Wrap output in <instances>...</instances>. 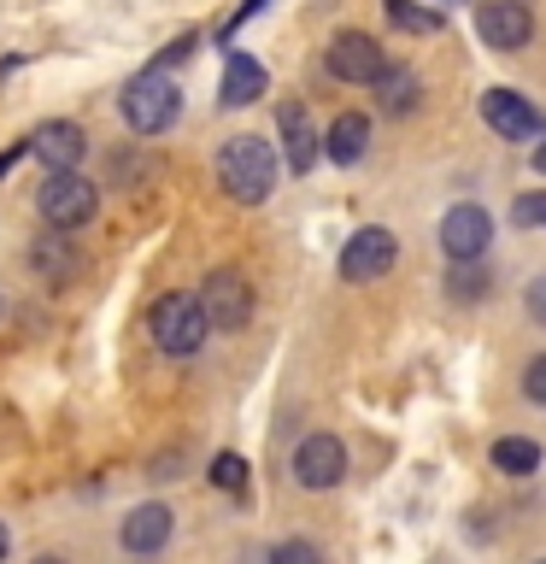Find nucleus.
Returning <instances> with one entry per match:
<instances>
[{
	"mask_svg": "<svg viewBox=\"0 0 546 564\" xmlns=\"http://www.w3.org/2000/svg\"><path fill=\"white\" fill-rule=\"evenodd\" d=\"M7 553H12V535H7V523H0V564H7Z\"/></svg>",
	"mask_w": 546,
	"mask_h": 564,
	"instance_id": "31",
	"label": "nucleus"
},
{
	"mask_svg": "<svg viewBox=\"0 0 546 564\" xmlns=\"http://www.w3.org/2000/svg\"><path fill=\"white\" fill-rule=\"evenodd\" d=\"M382 65H387V53L370 30H335L324 47V70L335 83H352V88H370L382 77Z\"/></svg>",
	"mask_w": 546,
	"mask_h": 564,
	"instance_id": "8",
	"label": "nucleus"
},
{
	"mask_svg": "<svg viewBox=\"0 0 546 564\" xmlns=\"http://www.w3.org/2000/svg\"><path fill=\"white\" fill-rule=\"evenodd\" d=\"M394 264H400V236H394V229H382V224H364V229H352V236H347L335 271H341V282H382Z\"/></svg>",
	"mask_w": 546,
	"mask_h": 564,
	"instance_id": "7",
	"label": "nucleus"
},
{
	"mask_svg": "<svg viewBox=\"0 0 546 564\" xmlns=\"http://www.w3.org/2000/svg\"><path fill=\"white\" fill-rule=\"evenodd\" d=\"M535 564H546V558H535Z\"/></svg>",
	"mask_w": 546,
	"mask_h": 564,
	"instance_id": "34",
	"label": "nucleus"
},
{
	"mask_svg": "<svg viewBox=\"0 0 546 564\" xmlns=\"http://www.w3.org/2000/svg\"><path fill=\"white\" fill-rule=\"evenodd\" d=\"M118 112L135 135H165V130H176V118H183V88H176L171 70H141V77L123 83Z\"/></svg>",
	"mask_w": 546,
	"mask_h": 564,
	"instance_id": "2",
	"label": "nucleus"
},
{
	"mask_svg": "<svg viewBox=\"0 0 546 564\" xmlns=\"http://www.w3.org/2000/svg\"><path fill=\"white\" fill-rule=\"evenodd\" d=\"M30 564H65L59 553H42V558H30Z\"/></svg>",
	"mask_w": 546,
	"mask_h": 564,
	"instance_id": "32",
	"label": "nucleus"
},
{
	"mask_svg": "<svg viewBox=\"0 0 546 564\" xmlns=\"http://www.w3.org/2000/svg\"><path fill=\"white\" fill-rule=\"evenodd\" d=\"M30 276L42 282L47 294H65V289H77V282L88 276V259H83V247L65 236V229H42V236L30 241Z\"/></svg>",
	"mask_w": 546,
	"mask_h": 564,
	"instance_id": "6",
	"label": "nucleus"
},
{
	"mask_svg": "<svg viewBox=\"0 0 546 564\" xmlns=\"http://www.w3.org/2000/svg\"><path fill=\"white\" fill-rule=\"evenodd\" d=\"M493 470H505V476H535L540 470V447L528 435H500L493 441Z\"/></svg>",
	"mask_w": 546,
	"mask_h": 564,
	"instance_id": "20",
	"label": "nucleus"
},
{
	"mask_svg": "<svg viewBox=\"0 0 546 564\" xmlns=\"http://www.w3.org/2000/svg\"><path fill=\"white\" fill-rule=\"evenodd\" d=\"M176 535V511L165 500H148V506H135L130 518L118 523V541H123V553H135V558H148V553H165Z\"/></svg>",
	"mask_w": 546,
	"mask_h": 564,
	"instance_id": "15",
	"label": "nucleus"
},
{
	"mask_svg": "<svg viewBox=\"0 0 546 564\" xmlns=\"http://www.w3.org/2000/svg\"><path fill=\"white\" fill-rule=\"evenodd\" d=\"M148 335H153V347L159 352H171V359H194V352L206 347V312H200V300L194 294H159L153 300V312H148Z\"/></svg>",
	"mask_w": 546,
	"mask_h": 564,
	"instance_id": "4",
	"label": "nucleus"
},
{
	"mask_svg": "<svg viewBox=\"0 0 546 564\" xmlns=\"http://www.w3.org/2000/svg\"><path fill=\"white\" fill-rule=\"evenodd\" d=\"M276 141H282V165H288L294 176H306L317 165V153H324V135L312 130V112L299 100H282L276 106Z\"/></svg>",
	"mask_w": 546,
	"mask_h": 564,
	"instance_id": "14",
	"label": "nucleus"
},
{
	"mask_svg": "<svg viewBox=\"0 0 546 564\" xmlns=\"http://www.w3.org/2000/svg\"><path fill=\"white\" fill-rule=\"evenodd\" d=\"M194 300H200V312H206V329H218V335H236V329L253 324V282H247L236 264L206 271V282L194 289Z\"/></svg>",
	"mask_w": 546,
	"mask_h": 564,
	"instance_id": "5",
	"label": "nucleus"
},
{
	"mask_svg": "<svg viewBox=\"0 0 546 564\" xmlns=\"http://www.w3.org/2000/svg\"><path fill=\"white\" fill-rule=\"evenodd\" d=\"M376 88V106L387 118H412L417 106H423V83H417V70L412 65H382V77L370 83Z\"/></svg>",
	"mask_w": 546,
	"mask_h": 564,
	"instance_id": "17",
	"label": "nucleus"
},
{
	"mask_svg": "<svg viewBox=\"0 0 546 564\" xmlns=\"http://www.w3.org/2000/svg\"><path fill=\"white\" fill-rule=\"evenodd\" d=\"M488 264L482 259H452V271H447V294L452 300H482L488 294Z\"/></svg>",
	"mask_w": 546,
	"mask_h": 564,
	"instance_id": "21",
	"label": "nucleus"
},
{
	"mask_svg": "<svg viewBox=\"0 0 546 564\" xmlns=\"http://www.w3.org/2000/svg\"><path fill=\"white\" fill-rule=\"evenodd\" d=\"M523 394L535 400V405H546V352H540V359H528V370H523Z\"/></svg>",
	"mask_w": 546,
	"mask_h": 564,
	"instance_id": "26",
	"label": "nucleus"
},
{
	"mask_svg": "<svg viewBox=\"0 0 546 564\" xmlns=\"http://www.w3.org/2000/svg\"><path fill=\"white\" fill-rule=\"evenodd\" d=\"M264 564H324V553H317V541H276L271 553H264Z\"/></svg>",
	"mask_w": 546,
	"mask_h": 564,
	"instance_id": "24",
	"label": "nucleus"
},
{
	"mask_svg": "<svg viewBox=\"0 0 546 564\" xmlns=\"http://www.w3.org/2000/svg\"><path fill=\"white\" fill-rule=\"evenodd\" d=\"M382 18L400 35H435V30H447V18H440V7H429V0H382Z\"/></svg>",
	"mask_w": 546,
	"mask_h": 564,
	"instance_id": "19",
	"label": "nucleus"
},
{
	"mask_svg": "<svg viewBox=\"0 0 546 564\" xmlns=\"http://www.w3.org/2000/svg\"><path fill=\"white\" fill-rule=\"evenodd\" d=\"M276 176H282V159H276L271 141L253 135V130L229 135L218 148V188L236 206H264L276 194Z\"/></svg>",
	"mask_w": 546,
	"mask_h": 564,
	"instance_id": "1",
	"label": "nucleus"
},
{
	"mask_svg": "<svg viewBox=\"0 0 546 564\" xmlns=\"http://www.w3.org/2000/svg\"><path fill=\"white\" fill-rule=\"evenodd\" d=\"M476 35H482V47H493V53H523L528 35H535V12H528L523 0H482V7H476Z\"/></svg>",
	"mask_w": 546,
	"mask_h": 564,
	"instance_id": "11",
	"label": "nucleus"
},
{
	"mask_svg": "<svg viewBox=\"0 0 546 564\" xmlns=\"http://www.w3.org/2000/svg\"><path fill=\"white\" fill-rule=\"evenodd\" d=\"M264 88H271V70H264L253 53H223V77H218V106L229 112H241V106L264 100Z\"/></svg>",
	"mask_w": 546,
	"mask_h": 564,
	"instance_id": "16",
	"label": "nucleus"
},
{
	"mask_svg": "<svg viewBox=\"0 0 546 564\" xmlns=\"http://www.w3.org/2000/svg\"><path fill=\"white\" fill-rule=\"evenodd\" d=\"M264 7H271V0H241V7H236V12H229V18H223V30H218V42H229V35H236V30L247 24V18H259Z\"/></svg>",
	"mask_w": 546,
	"mask_h": 564,
	"instance_id": "27",
	"label": "nucleus"
},
{
	"mask_svg": "<svg viewBox=\"0 0 546 564\" xmlns=\"http://www.w3.org/2000/svg\"><path fill=\"white\" fill-rule=\"evenodd\" d=\"M35 212H42L47 229H65V236H77L83 224H95L100 188L88 183L83 171H47L42 188H35Z\"/></svg>",
	"mask_w": 546,
	"mask_h": 564,
	"instance_id": "3",
	"label": "nucleus"
},
{
	"mask_svg": "<svg viewBox=\"0 0 546 564\" xmlns=\"http://www.w3.org/2000/svg\"><path fill=\"white\" fill-rule=\"evenodd\" d=\"M206 476H211L223 494H247V458H241V453H218Z\"/></svg>",
	"mask_w": 546,
	"mask_h": 564,
	"instance_id": "22",
	"label": "nucleus"
},
{
	"mask_svg": "<svg viewBox=\"0 0 546 564\" xmlns=\"http://www.w3.org/2000/svg\"><path fill=\"white\" fill-rule=\"evenodd\" d=\"M493 241V218L482 200H458L447 206V218H440V253L447 259H482Z\"/></svg>",
	"mask_w": 546,
	"mask_h": 564,
	"instance_id": "12",
	"label": "nucleus"
},
{
	"mask_svg": "<svg viewBox=\"0 0 546 564\" xmlns=\"http://www.w3.org/2000/svg\"><path fill=\"white\" fill-rule=\"evenodd\" d=\"M324 153L335 159V165H359V159L370 153V118L364 112H341L329 123V135H324Z\"/></svg>",
	"mask_w": 546,
	"mask_h": 564,
	"instance_id": "18",
	"label": "nucleus"
},
{
	"mask_svg": "<svg viewBox=\"0 0 546 564\" xmlns=\"http://www.w3.org/2000/svg\"><path fill=\"white\" fill-rule=\"evenodd\" d=\"M535 171L546 176V148H535Z\"/></svg>",
	"mask_w": 546,
	"mask_h": 564,
	"instance_id": "33",
	"label": "nucleus"
},
{
	"mask_svg": "<svg viewBox=\"0 0 546 564\" xmlns=\"http://www.w3.org/2000/svg\"><path fill=\"white\" fill-rule=\"evenodd\" d=\"M194 47H200V35H176V42H171L165 53H159V59H153L148 70H176V65H183V59H188Z\"/></svg>",
	"mask_w": 546,
	"mask_h": 564,
	"instance_id": "25",
	"label": "nucleus"
},
{
	"mask_svg": "<svg viewBox=\"0 0 546 564\" xmlns=\"http://www.w3.org/2000/svg\"><path fill=\"white\" fill-rule=\"evenodd\" d=\"M482 123L500 141H546V112L517 88H488L482 95Z\"/></svg>",
	"mask_w": 546,
	"mask_h": 564,
	"instance_id": "9",
	"label": "nucleus"
},
{
	"mask_svg": "<svg viewBox=\"0 0 546 564\" xmlns=\"http://www.w3.org/2000/svg\"><path fill=\"white\" fill-rule=\"evenodd\" d=\"M511 224L517 229H546V188H528L511 200Z\"/></svg>",
	"mask_w": 546,
	"mask_h": 564,
	"instance_id": "23",
	"label": "nucleus"
},
{
	"mask_svg": "<svg viewBox=\"0 0 546 564\" xmlns=\"http://www.w3.org/2000/svg\"><path fill=\"white\" fill-rule=\"evenodd\" d=\"M153 482H171V476H183V453H165V458H153Z\"/></svg>",
	"mask_w": 546,
	"mask_h": 564,
	"instance_id": "29",
	"label": "nucleus"
},
{
	"mask_svg": "<svg viewBox=\"0 0 546 564\" xmlns=\"http://www.w3.org/2000/svg\"><path fill=\"white\" fill-rule=\"evenodd\" d=\"M294 482L299 488H312V494H324V488H341L347 482V441L341 435H306L294 447Z\"/></svg>",
	"mask_w": 546,
	"mask_h": 564,
	"instance_id": "10",
	"label": "nucleus"
},
{
	"mask_svg": "<svg viewBox=\"0 0 546 564\" xmlns=\"http://www.w3.org/2000/svg\"><path fill=\"white\" fill-rule=\"evenodd\" d=\"M24 148H30V159H42L47 171H77L88 159V135H83V123H70V118H47L24 135Z\"/></svg>",
	"mask_w": 546,
	"mask_h": 564,
	"instance_id": "13",
	"label": "nucleus"
},
{
	"mask_svg": "<svg viewBox=\"0 0 546 564\" xmlns=\"http://www.w3.org/2000/svg\"><path fill=\"white\" fill-rule=\"evenodd\" d=\"M18 159H30V148H24V141H12V148H0V176H7V171L18 165Z\"/></svg>",
	"mask_w": 546,
	"mask_h": 564,
	"instance_id": "30",
	"label": "nucleus"
},
{
	"mask_svg": "<svg viewBox=\"0 0 546 564\" xmlns=\"http://www.w3.org/2000/svg\"><path fill=\"white\" fill-rule=\"evenodd\" d=\"M528 317H535V324H546V271L528 282Z\"/></svg>",
	"mask_w": 546,
	"mask_h": 564,
	"instance_id": "28",
	"label": "nucleus"
}]
</instances>
